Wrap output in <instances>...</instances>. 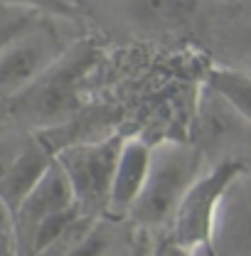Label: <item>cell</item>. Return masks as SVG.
Listing matches in <instances>:
<instances>
[{
  "mask_svg": "<svg viewBox=\"0 0 251 256\" xmlns=\"http://www.w3.org/2000/svg\"><path fill=\"white\" fill-rule=\"evenodd\" d=\"M5 5H25V8H32L37 12H57V15H64L74 8L72 0H2Z\"/></svg>",
  "mask_w": 251,
  "mask_h": 256,
  "instance_id": "4fadbf2b",
  "label": "cell"
},
{
  "mask_svg": "<svg viewBox=\"0 0 251 256\" xmlns=\"http://www.w3.org/2000/svg\"><path fill=\"white\" fill-rule=\"evenodd\" d=\"M202 150L182 140H162L153 146L150 172L140 192L130 220L143 229H160L172 224L185 194L202 178Z\"/></svg>",
  "mask_w": 251,
  "mask_h": 256,
  "instance_id": "6da1fadb",
  "label": "cell"
},
{
  "mask_svg": "<svg viewBox=\"0 0 251 256\" xmlns=\"http://www.w3.org/2000/svg\"><path fill=\"white\" fill-rule=\"evenodd\" d=\"M124 140L126 138L121 136H108L101 140L74 143L54 153L57 162L62 165V170L74 188L79 210L84 217L108 212L111 188L116 178V165L124 150Z\"/></svg>",
  "mask_w": 251,
  "mask_h": 256,
  "instance_id": "3957f363",
  "label": "cell"
},
{
  "mask_svg": "<svg viewBox=\"0 0 251 256\" xmlns=\"http://www.w3.org/2000/svg\"><path fill=\"white\" fill-rule=\"evenodd\" d=\"M96 62V50L92 44H76L66 50L64 57L47 69L30 89L5 101L18 118L30 126H57L72 118L82 106V82Z\"/></svg>",
  "mask_w": 251,
  "mask_h": 256,
  "instance_id": "7a4b0ae2",
  "label": "cell"
},
{
  "mask_svg": "<svg viewBox=\"0 0 251 256\" xmlns=\"http://www.w3.org/2000/svg\"><path fill=\"white\" fill-rule=\"evenodd\" d=\"M204 84L217 96H222L251 126V74L217 66V69H212L207 74Z\"/></svg>",
  "mask_w": 251,
  "mask_h": 256,
  "instance_id": "30bf717a",
  "label": "cell"
},
{
  "mask_svg": "<svg viewBox=\"0 0 251 256\" xmlns=\"http://www.w3.org/2000/svg\"><path fill=\"white\" fill-rule=\"evenodd\" d=\"M52 162H54V153H50L42 143L37 140L25 143L15 158L5 162L2 180H0L2 210L15 212L25 202V197L40 185V180L47 175Z\"/></svg>",
  "mask_w": 251,
  "mask_h": 256,
  "instance_id": "9c48e42d",
  "label": "cell"
},
{
  "mask_svg": "<svg viewBox=\"0 0 251 256\" xmlns=\"http://www.w3.org/2000/svg\"><path fill=\"white\" fill-rule=\"evenodd\" d=\"M244 172L239 160H222L214 168L204 170L202 178L185 194L175 220H172V239L188 249H200L212 242V232L217 222V212L232 182Z\"/></svg>",
  "mask_w": 251,
  "mask_h": 256,
  "instance_id": "277c9868",
  "label": "cell"
},
{
  "mask_svg": "<svg viewBox=\"0 0 251 256\" xmlns=\"http://www.w3.org/2000/svg\"><path fill=\"white\" fill-rule=\"evenodd\" d=\"M210 246L217 256H251V175L246 170L222 200Z\"/></svg>",
  "mask_w": 251,
  "mask_h": 256,
  "instance_id": "52a82bcc",
  "label": "cell"
},
{
  "mask_svg": "<svg viewBox=\"0 0 251 256\" xmlns=\"http://www.w3.org/2000/svg\"><path fill=\"white\" fill-rule=\"evenodd\" d=\"M69 210H79V202H76V194L74 188L66 178V172L62 170V165L52 162V168L47 170V175L40 180V185L25 197V202L15 210V212H8L12 226H15V236H18V252H20V244L30 236L32 232L40 226L42 222L69 212Z\"/></svg>",
  "mask_w": 251,
  "mask_h": 256,
  "instance_id": "8992f818",
  "label": "cell"
},
{
  "mask_svg": "<svg viewBox=\"0 0 251 256\" xmlns=\"http://www.w3.org/2000/svg\"><path fill=\"white\" fill-rule=\"evenodd\" d=\"M57 34L47 25H34L25 34L10 40L2 44L0 54V92L2 98L10 101L20 96L54 64L64 57V52L57 44Z\"/></svg>",
  "mask_w": 251,
  "mask_h": 256,
  "instance_id": "5b68a950",
  "label": "cell"
},
{
  "mask_svg": "<svg viewBox=\"0 0 251 256\" xmlns=\"http://www.w3.org/2000/svg\"><path fill=\"white\" fill-rule=\"evenodd\" d=\"M156 256H194V252L188 249V246H182V244H178L175 239H170V242H165V244L158 249Z\"/></svg>",
  "mask_w": 251,
  "mask_h": 256,
  "instance_id": "5bb4252c",
  "label": "cell"
},
{
  "mask_svg": "<svg viewBox=\"0 0 251 256\" xmlns=\"http://www.w3.org/2000/svg\"><path fill=\"white\" fill-rule=\"evenodd\" d=\"M150 160H153V148L140 140V138H126L121 158L116 165V178L111 188V200H108V214L114 217H126L136 207L140 192L146 188L148 172H150Z\"/></svg>",
  "mask_w": 251,
  "mask_h": 256,
  "instance_id": "ba28073f",
  "label": "cell"
},
{
  "mask_svg": "<svg viewBox=\"0 0 251 256\" xmlns=\"http://www.w3.org/2000/svg\"><path fill=\"white\" fill-rule=\"evenodd\" d=\"M111 242L104 226H86L82 236H76V242L69 246V252L64 256H108Z\"/></svg>",
  "mask_w": 251,
  "mask_h": 256,
  "instance_id": "7c38bea8",
  "label": "cell"
},
{
  "mask_svg": "<svg viewBox=\"0 0 251 256\" xmlns=\"http://www.w3.org/2000/svg\"><path fill=\"white\" fill-rule=\"evenodd\" d=\"M197 10V0H138V15L158 28L185 25Z\"/></svg>",
  "mask_w": 251,
  "mask_h": 256,
  "instance_id": "8fae6325",
  "label": "cell"
}]
</instances>
